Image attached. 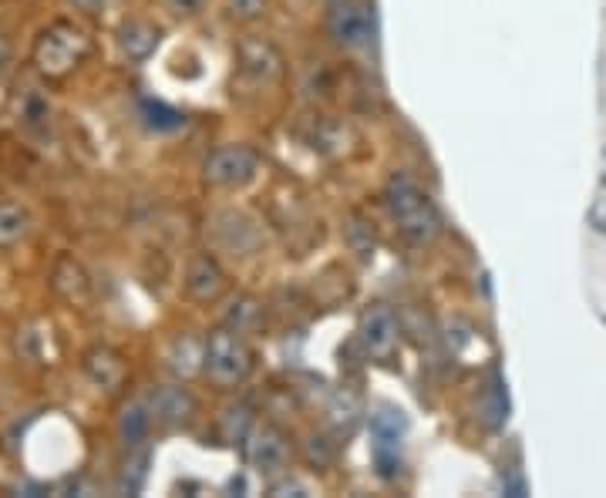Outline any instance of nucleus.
<instances>
[{"label":"nucleus","mask_w":606,"mask_h":498,"mask_svg":"<svg viewBox=\"0 0 606 498\" xmlns=\"http://www.w3.org/2000/svg\"><path fill=\"white\" fill-rule=\"evenodd\" d=\"M239 67L246 71L249 78L270 82V78L280 75V54L267 41H243L239 45Z\"/></svg>","instance_id":"1a4fd4ad"},{"label":"nucleus","mask_w":606,"mask_h":498,"mask_svg":"<svg viewBox=\"0 0 606 498\" xmlns=\"http://www.w3.org/2000/svg\"><path fill=\"white\" fill-rule=\"evenodd\" d=\"M78 34H64V30H51L45 34V41L38 45V61L41 67H51V71H64L75 64V41Z\"/></svg>","instance_id":"9d476101"},{"label":"nucleus","mask_w":606,"mask_h":498,"mask_svg":"<svg viewBox=\"0 0 606 498\" xmlns=\"http://www.w3.org/2000/svg\"><path fill=\"white\" fill-rule=\"evenodd\" d=\"M202 368L217 384L230 387L253 371V353H249V347L233 331H217L206 340Z\"/></svg>","instance_id":"f03ea898"},{"label":"nucleus","mask_w":606,"mask_h":498,"mask_svg":"<svg viewBox=\"0 0 606 498\" xmlns=\"http://www.w3.org/2000/svg\"><path fill=\"white\" fill-rule=\"evenodd\" d=\"M223 287H226L223 266H220L217 260H212L209 253L193 257L189 273H186V290H189V297H196V300H217V297L223 294Z\"/></svg>","instance_id":"6e6552de"},{"label":"nucleus","mask_w":606,"mask_h":498,"mask_svg":"<svg viewBox=\"0 0 606 498\" xmlns=\"http://www.w3.org/2000/svg\"><path fill=\"white\" fill-rule=\"evenodd\" d=\"M327 27L334 34V41L344 48H364L374 34V14L361 0H344V4L331 8Z\"/></svg>","instance_id":"39448f33"},{"label":"nucleus","mask_w":606,"mask_h":498,"mask_svg":"<svg viewBox=\"0 0 606 498\" xmlns=\"http://www.w3.org/2000/svg\"><path fill=\"white\" fill-rule=\"evenodd\" d=\"M149 428H152V411H149L146 404H141V401H135V404H128V408L122 411L119 432H122L125 445H138L141 438L149 435Z\"/></svg>","instance_id":"ddd939ff"},{"label":"nucleus","mask_w":606,"mask_h":498,"mask_svg":"<svg viewBox=\"0 0 606 498\" xmlns=\"http://www.w3.org/2000/svg\"><path fill=\"white\" fill-rule=\"evenodd\" d=\"M8 64H11V45H8L4 38H0V75L8 71Z\"/></svg>","instance_id":"aec40b11"},{"label":"nucleus","mask_w":606,"mask_h":498,"mask_svg":"<svg viewBox=\"0 0 606 498\" xmlns=\"http://www.w3.org/2000/svg\"><path fill=\"white\" fill-rule=\"evenodd\" d=\"M260 159L253 149L246 146H223L206 159V183L220 186V189H239L257 175Z\"/></svg>","instance_id":"7ed1b4c3"},{"label":"nucleus","mask_w":606,"mask_h":498,"mask_svg":"<svg viewBox=\"0 0 606 498\" xmlns=\"http://www.w3.org/2000/svg\"><path fill=\"white\" fill-rule=\"evenodd\" d=\"M226 11L236 21H257L267 11V0H226Z\"/></svg>","instance_id":"a211bd4d"},{"label":"nucleus","mask_w":606,"mask_h":498,"mask_svg":"<svg viewBox=\"0 0 606 498\" xmlns=\"http://www.w3.org/2000/svg\"><path fill=\"white\" fill-rule=\"evenodd\" d=\"M327 4H331V8H334V4H344V0H327Z\"/></svg>","instance_id":"4be33fe9"},{"label":"nucleus","mask_w":606,"mask_h":498,"mask_svg":"<svg viewBox=\"0 0 606 498\" xmlns=\"http://www.w3.org/2000/svg\"><path fill=\"white\" fill-rule=\"evenodd\" d=\"M193 411H196V404H193V398L186 395L183 387H162V390H156V395H152V414L159 421H165V424H180Z\"/></svg>","instance_id":"9b49d317"},{"label":"nucleus","mask_w":606,"mask_h":498,"mask_svg":"<svg viewBox=\"0 0 606 498\" xmlns=\"http://www.w3.org/2000/svg\"><path fill=\"white\" fill-rule=\"evenodd\" d=\"M387 209L391 216H395L398 229L411 239V242H432L442 233V220H438V209L432 206L415 183L408 179H391L387 192Z\"/></svg>","instance_id":"f257e3e1"},{"label":"nucleus","mask_w":606,"mask_h":498,"mask_svg":"<svg viewBox=\"0 0 606 498\" xmlns=\"http://www.w3.org/2000/svg\"><path fill=\"white\" fill-rule=\"evenodd\" d=\"M395 340H398V320L391 313V307L384 303H374L364 320H361V344L371 358H387L391 350H395Z\"/></svg>","instance_id":"0eeeda50"},{"label":"nucleus","mask_w":606,"mask_h":498,"mask_svg":"<svg viewBox=\"0 0 606 498\" xmlns=\"http://www.w3.org/2000/svg\"><path fill=\"white\" fill-rule=\"evenodd\" d=\"M141 112L149 115V125L159 128V132H169V128L183 125V115L175 109H169V104H162V101H146V104H141Z\"/></svg>","instance_id":"dca6fc26"},{"label":"nucleus","mask_w":606,"mask_h":498,"mask_svg":"<svg viewBox=\"0 0 606 498\" xmlns=\"http://www.w3.org/2000/svg\"><path fill=\"white\" fill-rule=\"evenodd\" d=\"M119 41H122V51L128 58L141 61V58H149L159 48V30L152 24H146V21H128L122 27V38Z\"/></svg>","instance_id":"f8f14e48"},{"label":"nucleus","mask_w":606,"mask_h":498,"mask_svg":"<svg viewBox=\"0 0 606 498\" xmlns=\"http://www.w3.org/2000/svg\"><path fill=\"white\" fill-rule=\"evenodd\" d=\"M85 368H88V374L95 377V384H101V387H115V384L122 381V374H125L122 361L115 358V353H109V350H95V353H88Z\"/></svg>","instance_id":"4468645a"},{"label":"nucleus","mask_w":606,"mask_h":498,"mask_svg":"<svg viewBox=\"0 0 606 498\" xmlns=\"http://www.w3.org/2000/svg\"><path fill=\"white\" fill-rule=\"evenodd\" d=\"M27 229V216L17 209V206H8V202H0V246H8V242H17Z\"/></svg>","instance_id":"2eb2a0df"},{"label":"nucleus","mask_w":606,"mask_h":498,"mask_svg":"<svg viewBox=\"0 0 606 498\" xmlns=\"http://www.w3.org/2000/svg\"><path fill=\"white\" fill-rule=\"evenodd\" d=\"M401 435H405V418L401 411L381 408L371 418V438H374V465L381 478H395L401 472Z\"/></svg>","instance_id":"20e7f679"},{"label":"nucleus","mask_w":606,"mask_h":498,"mask_svg":"<svg viewBox=\"0 0 606 498\" xmlns=\"http://www.w3.org/2000/svg\"><path fill=\"white\" fill-rule=\"evenodd\" d=\"M67 4H75L78 11H98L104 0H67Z\"/></svg>","instance_id":"412c9836"},{"label":"nucleus","mask_w":606,"mask_h":498,"mask_svg":"<svg viewBox=\"0 0 606 498\" xmlns=\"http://www.w3.org/2000/svg\"><path fill=\"white\" fill-rule=\"evenodd\" d=\"M165 4H169L172 14H186V17H193V14H199V11L206 8V0H165Z\"/></svg>","instance_id":"6ab92c4d"},{"label":"nucleus","mask_w":606,"mask_h":498,"mask_svg":"<svg viewBox=\"0 0 606 498\" xmlns=\"http://www.w3.org/2000/svg\"><path fill=\"white\" fill-rule=\"evenodd\" d=\"M246 458L253 469L273 475L287 465V438H283L273 424H260V428L246 435Z\"/></svg>","instance_id":"423d86ee"},{"label":"nucleus","mask_w":606,"mask_h":498,"mask_svg":"<svg viewBox=\"0 0 606 498\" xmlns=\"http://www.w3.org/2000/svg\"><path fill=\"white\" fill-rule=\"evenodd\" d=\"M246 428H249V408H230L226 411V424H223V435L226 441H243L246 438Z\"/></svg>","instance_id":"f3484780"}]
</instances>
